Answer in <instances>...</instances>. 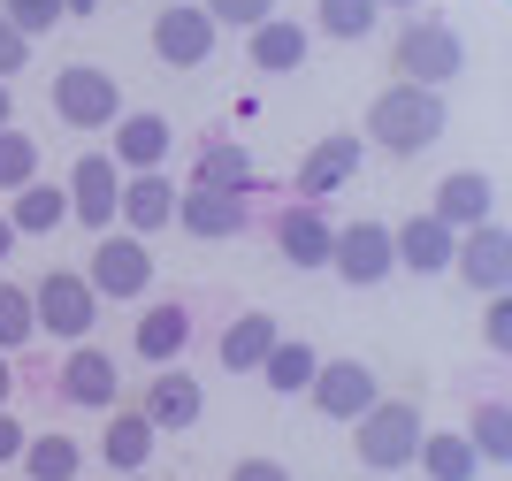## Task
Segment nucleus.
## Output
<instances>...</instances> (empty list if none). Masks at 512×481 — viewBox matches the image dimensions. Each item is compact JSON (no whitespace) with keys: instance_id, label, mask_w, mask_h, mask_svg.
<instances>
[{"instance_id":"f257e3e1","label":"nucleus","mask_w":512,"mask_h":481,"mask_svg":"<svg viewBox=\"0 0 512 481\" xmlns=\"http://www.w3.org/2000/svg\"><path fill=\"white\" fill-rule=\"evenodd\" d=\"M436 138H444V100H436L428 84H390V92H375V107H367V146L428 153Z\"/></svg>"},{"instance_id":"f03ea898","label":"nucleus","mask_w":512,"mask_h":481,"mask_svg":"<svg viewBox=\"0 0 512 481\" xmlns=\"http://www.w3.org/2000/svg\"><path fill=\"white\" fill-rule=\"evenodd\" d=\"M352 451H360L367 474H398V466H413V451H421V405L375 398L360 420H352Z\"/></svg>"},{"instance_id":"7ed1b4c3","label":"nucleus","mask_w":512,"mask_h":481,"mask_svg":"<svg viewBox=\"0 0 512 481\" xmlns=\"http://www.w3.org/2000/svg\"><path fill=\"white\" fill-rule=\"evenodd\" d=\"M390 69H398V84H451L459 69H467V39L451 31L444 16H413L406 31H398V46H390Z\"/></svg>"},{"instance_id":"20e7f679","label":"nucleus","mask_w":512,"mask_h":481,"mask_svg":"<svg viewBox=\"0 0 512 481\" xmlns=\"http://www.w3.org/2000/svg\"><path fill=\"white\" fill-rule=\"evenodd\" d=\"M54 115L69 130H107V123H123V92H115V77L100 62H69L54 77Z\"/></svg>"},{"instance_id":"39448f33","label":"nucleus","mask_w":512,"mask_h":481,"mask_svg":"<svg viewBox=\"0 0 512 481\" xmlns=\"http://www.w3.org/2000/svg\"><path fill=\"white\" fill-rule=\"evenodd\" d=\"M31 314H39V329L62 336V344H85L92 321H100V291H92L85 275H69V268H46V283L31 291Z\"/></svg>"},{"instance_id":"423d86ee","label":"nucleus","mask_w":512,"mask_h":481,"mask_svg":"<svg viewBox=\"0 0 512 481\" xmlns=\"http://www.w3.org/2000/svg\"><path fill=\"white\" fill-rule=\"evenodd\" d=\"M451 268L467 275L482 298H505L512 291V230L505 222H474V230H459V245H451Z\"/></svg>"},{"instance_id":"0eeeda50","label":"nucleus","mask_w":512,"mask_h":481,"mask_svg":"<svg viewBox=\"0 0 512 481\" xmlns=\"http://www.w3.org/2000/svg\"><path fill=\"white\" fill-rule=\"evenodd\" d=\"M85 283H92L100 298H138V291H153V252H146V237L107 230L100 245H92V268H85Z\"/></svg>"},{"instance_id":"6e6552de","label":"nucleus","mask_w":512,"mask_h":481,"mask_svg":"<svg viewBox=\"0 0 512 481\" xmlns=\"http://www.w3.org/2000/svg\"><path fill=\"white\" fill-rule=\"evenodd\" d=\"M329 268L344 275V283H352V291H367V283H383L390 268H398V252H390V230L383 222H344L337 237H329Z\"/></svg>"},{"instance_id":"1a4fd4ad","label":"nucleus","mask_w":512,"mask_h":481,"mask_svg":"<svg viewBox=\"0 0 512 481\" xmlns=\"http://www.w3.org/2000/svg\"><path fill=\"white\" fill-rule=\"evenodd\" d=\"M214 39H222V31H214V16L199 8V0H176V8L153 16V54H161L169 69H199L214 54Z\"/></svg>"},{"instance_id":"9d476101","label":"nucleus","mask_w":512,"mask_h":481,"mask_svg":"<svg viewBox=\"0 0 512 481\" xmlns=\"http://www.w3.org/2000/svg\"><path fill=\"white\" fill-rule=\"evenodd\" d=\"M115 382H123V367L107 352H92V344H77V352L54 367V390H62V405H77V413H115Z\"/></svg>"},{"instance_id":"9b49d317","label":"nucleus","mask_w":512,"mask_h":481,"mask_svg":"<svg viewBox=\"0 0 512 481\" xmlns=\"http://www.w3.org/2000/svg\"><path fill=\"white\" fill-rule=\"evenodd\" d=\"M306 398H314L329 420H360L383 390H375V367H360V359H321L314 382H306Z\"/></svg>"},{"instance_id":"f8f14e48","label":"nucleus","mask_w":512,"mask_h":481,"mask_svg":"<svg viewBox=\"0 0 512 481\" xmlns=\"http://www.w3.org/2000/svg\"><path fill=\"white\" fill-rule=\"evenodd\" d=\"M115 199H123V184H115L107 153H85V161L69 168V222H85L92 237H107L115 230Z\"/></svg>"},{"instance_id":"ddd939ff","label":"nucleus","mask_w":512,"mask_h":481,"mask_svg":"<svg viewBox=\"0 0 512 481\" xmlns=\"http://www.w3.org/2000/svg\"><path fill=\"white\" fill-rule=\"evenodd\" d=\"M176 230H184V237H207V245L237 237V230H245V191L184 184V191H176Z\"/></svg>"},{"instance_id":"4468645a","label":"nucleus","mask_w":512,"mask_h":481,"mask_svg":"<svg viewBox=\"0 0 512 481\" xmlns=\"http://www.w3.org/2000/svg\"><path fill=\"white\" fill-rule=\"evenodd\" d=\"M329 237H337V222H329L314 199H291V207L276 214V252L291 268H329Z\"/></svg>"},{"instance_id":"2eb2a0df","label":"nucleus","mask_w":512,"mask_h":481,"mask_svg":"<svg viewBox=\"0 0 512 481\" xmlns=\"http://www.w3.org/2000/svg\"><path fill=\"white\" fill-rule=\"evenodd\" d=\"M115 222H123L130 237H153L176 222V184L161 176V168H146V176H130L123 199H115Z\"/></svg>"},{"instance_id":"dca6fc26","label":"nucleus","mask_w":512,"mask_h":481,"mask_svg":"<svg viewBox=\"0 0 512 481\" xmlns=\"http://www.w3.org/2000/svg\"><path fill=\"white\" fill-rule=\"evenodd\" d=\"M352 176H360V138H352V130H337V138H321V146L299 161V199H314V207H321V199H329V191H344Z\"/></svg>"},{"instance_id":"f3484780","label":"nucleus","mask_w":512,"mask_h":481,"mask_svg":"<svg viewBox=\"0 0 512 481\" xmlns=\"http://www.w3.org/2000/svg\"><path fill=\"white\" fill-rule=\"evenodd\" d=\"M184 344H192V306H146L138 314V336H130V352L146 359V367H176L184 359Z\"/></svg>"},{"instance_id":"a211bd4d","label":"nucleus","mask_w":512,"mask_h":481,"mask_svg":"<svg viewBox=\"0 0 512 481\" xmlns=\"http://www.w3.org/2000/svg\"><path fill=\"white\" fill-rule=\"evenodd\" d=\"M169 146H176V123H169V115H123V123H115V153H107V161L130 168V176H146V168L169 161Z\"/></svg>"},{"instance_id":"6ab92c4d","label":"nucleus","mask_w":512,"mask_h":481,"mask_svg":"<svg viewBox=\"0 0 512 481\" xmlns=\"http://www.w3.org/2000/svg\"><path fill=\"white\" fill-rule=\"evenodd\" d=\"M138 413L153 420V428H199V413H207V390H199L184 367H161V375L146 382V405Z\"/></svg>"},{"instance_id":"aec40b11","label":"nucleus","mask_w":512,"mask_h":481,"mask_svg":"<svg viewBox=\"0 0 512 481\" xmlns=\"http://www.w3.org/2000/svg\"><path fill=\"white\" fill-rule=\"evenodd\" d=\"M436 222H444V230H474V222H490L497 214V184L490 176H474V168H459V176H444V184H436Z\"/></svg>"},{"instance_id":"412c9836","label":"nucleus","mask_w":512,"mask_h":481,"mask_svg":"<svg viewBox=\"0 0 512 481\" xmlns=\"http://www.w3.org/2000/svg\"><path fill=\"white\" fill-rule=\"evenodd\" d=\"M451 245H459V230H444L436 214H413L406 230H390L398 268H413V275H444V268H451Z\"/></svg>"},{"instance_id":"4be33fe9","label":"nucleus","mask_w":512,"mask_h":481,"mask_svg":"<svg viewBox=\"0 0 512 481\" xmlns=\"http://www.w3.org/2000/svg\"><path fill=\"white\" fill-rule=\"evenodd\" d=\"M192 184H207V191H253L260 176H253V153L214 130V138H199V153H192Z\"/></svg>"},{"instance_id":"5701e85b","label":"nucleus","mask_w":512,"mask_h":481,"mask_svg":"<svg viewBox=\"0 0 512 481\" xmlns=\"http://www.w3.org/2000/svg\"><path fill=\"white\" fill-rule=\"evenodd\" d=\"M245 62H253V69H268V77H291V69L306 62V23L268 16L260 31H245Z\"/></svg>"},{"instance_id":"b1692460","label":"nucleus","mask_w":512,"mask_h":481,"mask_svg":"<svg viewBox=\"0 0 512 481\" xmlns=\"http://www.w3.org/2000/svg\"><path fill=\"white\" fill-rule=\"evenodd\" d=\"M153 443H161V428H153L146 413H138V405H115V428H107V466H115V474H146V459H153Z\"/></svg>"},{"instance_id":"393cba45","label":"nucleus","mask_w":512,"mask_h":481,"mask_svg":"<svg viewBox=\"0 0 512 481\" xmlns=\"http://www.w3.org/2000/svg\"><path fill=\"white\" fill-rule=\"evenodd\" d=\"M16 207H8V222H16V237H54L69 222V191L62 184H23V191H8Z\"/></svg>"},{"instance_id":"a878e982","label":"nucleus","mask_w":512,"mask_h":481,"mask_svg":"<svg viewBox=\"0 0 512 481\" xmlns=\"http://www.w3.org/2000/svg\"><path fill=\"white\" fill-rule=\"evenodd\" d=\"M276 314H237L230 329H222V367L230 375H260V359H268V344H276Z\"/></svg>"},{"instance_id":"bb28decb","label":"nucleus","mask_w":512,"mask_h":481,"mask_svg":"<svg viewBox=\"0 0 512 481\" xmlns=\"http://www.w3.org/2000/svg\"><path fill=\"white\" fill-rule=\"evenodd\" d=\"M314 367H321V352L306 344V336H276V344H268V359H260V382H268V390H283V398H299L306 382H314Z\"/></svg>"},{"instance_id":"cd10ccee","label":"nucleus","mask_w":512,"mask_h":481,"mask_svg":"<svg viewBox=\"0 0 512 481\" xmlns=\"http://www.w3.org/2000/svg\"><path fill=\"white\" fill-rule=\"evenodd\" d=\"M77 466H85V451H77V436H62V428H46V436L23 443V481H77Z\"/></svg>"},{"instance_id":"c85d7f7f","label":"nucleus","mask_w":512,"mask_h":481,"mask_svg":"<svg viewBox=\"0 0 512 481\" xmlns=\"http://www.w3.org/2000/svg\"><path fill=\"white\" fill-rule=\"evenodd\" d=\"M413 459H421L428 481H474V474H482V459H474V443L459 436V428H444V436H421V451H413Z\"/></svg>"},{"instance_id":"c756f323","label":"nucleus","mask_w":512,"mask_h":481,"mask_svg":"<svg viewBox=\"0 0 512 481\" xmlns=\"http://www.w3.org/2000/svg\"><path fill=\"white\" fill-rule=\"evenodd\" d=\"M467 443H474V459L505 466V459H512V405H505V398H482V405H474Z\"/></svg>"},{"instance_id":"7c9ffc66","label":"nucleus","mask_w":512,"mask_h":481,"mask_svg":"<svg viewBox=\"0 0 512 481\" xmlns=\"http://www.w3.org/2000/svg\"><path fill=\"white\" fill-rule=\"evenodd\" d=\"M375 16H383V8H375V0H321L314 8V31H329V39H367V31H375Z\"/></svg>"},{"instance_id":"2f4dec72","label":"nucleus","mask_w":512,"mask_h":481,"mask_svg":"<svg viewBox=\"0 0 512 481\" xmlns=\"http://www.w3.org/2000/svg\"><path fill=\"white\" fill-rule=\"evenodd\" d=\"M23 184H39V138L31 130H0V191H23Z\"/></svg>"},{"instance_id":"473e14b6","label":"nucleus","mask_w":512,"mask_h":481,"mask_svg":"<svg viewBox=\"0 0 512 481\" xmlns=\"http://www.w3.org/2000/svg\"><path fill=\"white\" fill-rule=\"evenodd\" d=\"M39 336V314H31V291L23 283H0V352H23Z\"/></svg>"},{"instance_id":"72a5a7b5","label":"nucleus","mask_w":512,"mask_h":481,"mask_svg":"<svg viewBox=\"0 0 512 481\" xmlns=\"http://www.w3.org/2000/svg\"><path fill=\"white\" fill-rule=\"evenodd\" d=\"M214 16V31H260V23L276 16V0H199Z\"/></svg>"},{"instance_id":"f704fd0d","label":"nucleus","mask_w":512,"mask_h":481,"mask_svg":"<svg viewBox=\"0 0 512 481\" xmlns=\"http://www.w3.org/2000/svg\"><path fill=\"white\" fill-rule=\"evenodd\" d=\"M0 16L16 23L23 39H39V31H54V23H62V0H0Z\"/></svg>"},{"instance_id":"c9c22d12","label":"nucleus","mask_w":512,"mask_h":481,"mask_svg":"<svg viewBox=\"0 0 512 481\" xmlns=\"http://www.w3.org/2000/svg\"><path fill=\"white\" fill-rule=\"evenodd\" d=\"M482 336H490L497 359L512 352V298H490V306H482Z\"/></svg>"},{"instance_id":"e433bc0d","label":"nucleus","mask_w":512,"mask_h":481,"mask_svg":"<svg viewBox=\"0 0 512 481\" xmlns=\"http://www.w3.org/2000/svg\"><path fill=\"white\" fill-rule=\"evenodd\" d=\"M23 62H31V39H23V31H16V23H8V16H0V84H8V77H16V69Z\"/></svg>"},{"instance_id":"4c0bfd02","label":"nucleus","mask_w":512,"mask_h":481,"mask_svg":"<svg viewBox=\"0 0 512 481\" xmlns=\"http://www.w3.org/2000/svg\"><path fill=\"white\" fill-rule=\"evenodd\" d=\"M23 443H31V428H23V420L0 405V466H16V459H23Z\"/></svg>"},{"instance_id":"58836bf2","label":"nucleus","mask_w":512,"mask_h":481,"mask_svg":"<svg viewBox=\"0 0 512 481\" xmlns=\"http://www.w3.org/2000/svg\"><path fill=\"white\" fill-rule=\"evenodd\" d=\"M230 481H291V466H283V459H237Z\"/></svg>"},{"instance_id":"ea45409f","label":"nucleus","mask_w":512,"mask_h":481,"mask_svg":"<svg viewBox=\"0 0 512 481\" xmlns=\"http://www.w3.org/2000/svg\"><path fill=\"white\" fill-rule=\"evenodd\" d=\"M62 16H100V0H62Z\"/></svg>"},{"instance_id":"a19ab883","label":"nucleus","mask_w":512,"mask_h":481,"mask_svg":"<svg viewBox=\"0 0 512 481\" xmlns=\"http://www.w3.org/2000/svg\"><path fill=\"white\" fill-rule=\"evenodd\" d=\"M8 390H16V367H8V352H0V405H8Z\"/></svg>"},{"instance_id":"79ce46f5","label":"nucleus","mask_w":512,"mask_h":481,"mask_svg":"<svg viewBox=\"0 0 512 481\" xmlns=\"http://www.w3.org/2000/svg\"><path fill=\"white\" fill-rule=\"evenodd\" d=\"M16 123V100H8V84H0V130Z\"/></svg>"},{"instance_id":"37998d69","label":"nucleus","mask_w":512,"mask_h":481,"mask_svg":"<svg viewBox=\"0 0 512 481\" xmlns=\"http://www.w3.org/2000/svg\"><path fill=\"white\" fill-rule=\"evenodd\" d=\"M0 252H16V222L8 214H0Z\"/></svg>"},{"instance_id":"c03bdc74","label":"nucleus","mask_w":512,"mask_h":481,"mask_svg":"<svg viewBox=\"0 0 512 481\" xmlns=\"http://www.w3.org/2000/svg\"><path fill=\"white\" fill-rule=\"evenodd\" d=\"M375 8H413V16H421V0H375Z\"/></svg>"},{"instance_id":"a18cd8bd","label":"nucleus","mask_w":512,"mask_h":481,"mask_svg":"<svg viewBox=\"0 0 512 481\" xmlns=\"http://www.w3.org/2000/svg\"><path fill=\"white\" fill-rule=\"evenodd\" d=\"M123 481H146V474H123Z\"/></svg>"}]
</instances>
